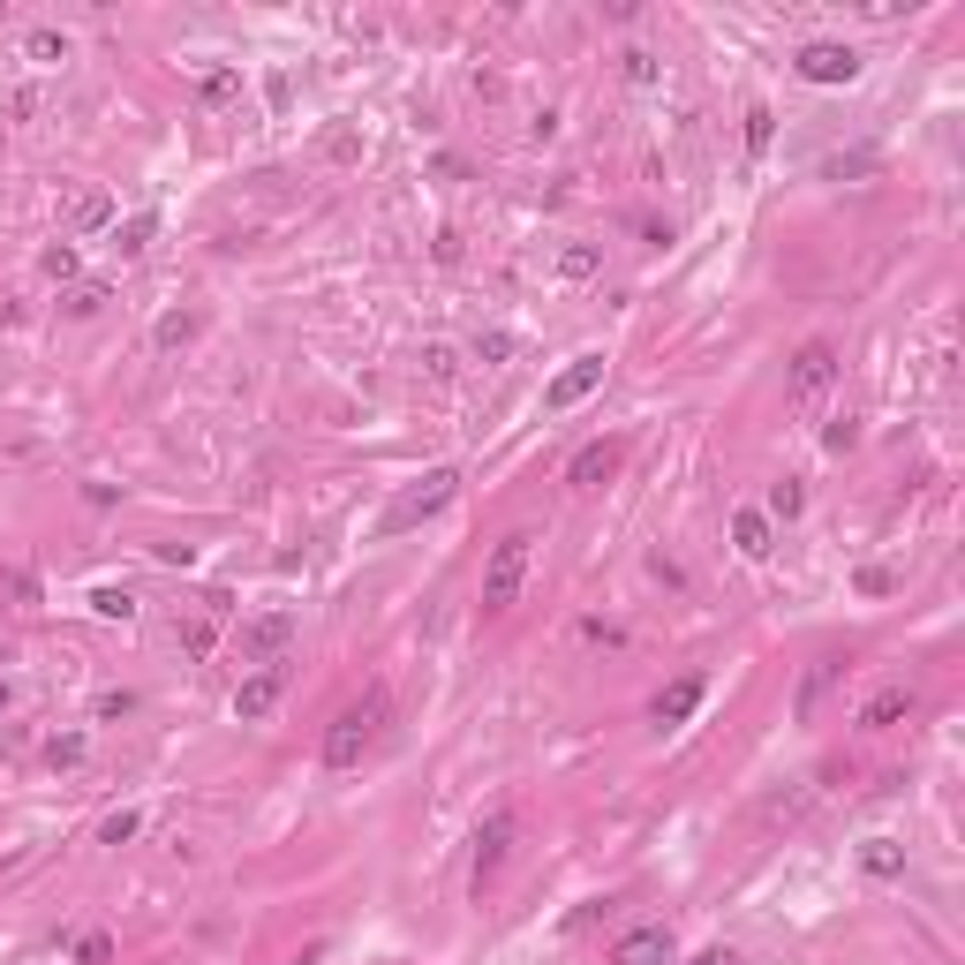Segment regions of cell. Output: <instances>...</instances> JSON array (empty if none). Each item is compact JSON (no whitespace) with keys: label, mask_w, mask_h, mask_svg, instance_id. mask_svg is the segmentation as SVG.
Wrapping results in <instances>:
<instances>
[{"label":"cell","mask_w":965,"mask_h":965,"mask_svg":"<svg viewBox=\"0 0 965 965\" xmlns=\"http://www.w3.org/2000/svg\"><path fill=\"white\" fill-rule=\"evenodd\" d=\"M385 716H392V694H385V686H370L363 702H347V710L333 716V732H325V769H355V762L378 747Z\"/></svg>","instance_id":"6da1fadb"},{"label":"cell","mask_w":965,"mask_h":965,"mask_svg":"<svg viewBox=\"0 0 965 965\" xmlns=\"http://www.w3.org/2000/svg\"><path fill=\"white\" fill-rule=\"evenodd\" d=\"M453 491H461V468H430V475H422L408 499L385 505L378 536H400V528H416V521H430V513H445V505H453Z\"/></svg>","instance_id":"7a4b0ae2"},{"label":"cell","mask_w":965,"mask_h":965,"mask_svg":"<svg viewBox=\"0 0 965 965\" xmlns=\"http://www.w3.org/2000/svg\"><path fill=\"white\" fill-rule=\"evenodd\" d=\"M528 550H536V536H528V528H513V536H505V544L491 550V566H483V611H505V604L521 596Z\"/></svg>","instance_id":"3957f363"},{"label":"cell","mask_w":965,"mask_h":965,"mask_svg":"<svg viewBox=\"0 0 965 965\" xmlns=\"http://www.w3.org/2000/svg\"><path fill=\"white\" fill-rule=\"evenodd\" d=\"M793 69L807 76V84H852V76H860V53H852L845 39H807L793 53Z\"/></svg>","instance_id":"277c9868"},{"label":"cell","mask_w":965,"mask_h":965,"mask_svg":"<svg viewBox=\"0 0 965 965\" xmlns=\"http://www.w3.org/2000/svg\"><path fill=\"white\" fill-rule=\"evenodd\" d=\"M830 385H838V347H830V339H807L793 355V408H815Z\"/></svg>","instance_id":"5b68a950"},{"label":"cell","mask_w":965,"mask_h":965,"mask_svg":"<svg viewBox=\"0 0 965 965\" xmlns=\"http://www.w3.org/2000/svg\"><path fill=\"white\" fill-rule=\"evenodd\" d=\"M294 641V611H264V619H250V627L234 633V649H242V664H280Z\"/></svg>","instance_id":"8992f818"},{"label":"cell","mask_w":965,"mask_h":965,"mask_svg":"<svg viewBox=\"0 0 965 965\" xmlns=\"http://www.w3.org/2000/svg\"><path fill=\"white\" fill-rule=\"evenodd\" d=\"M596 385H604V355H574V363H566V370L550 378L544 408H550V416H566V408H581V400L596 392Z\"/></svg>","instance_id":"52a82bcc"},{"label":"cell","mask_w":965,"mask_h":965,"mask_svg":"<svg viewBox=\"0 0 965 965\" xmlns=\"http://www.w3.org/2000/svg\"><path fill=\"white\" fill-rule=\"evenodd\" d=\"M505 845H513V815H491L483 830H475V868H468V890L483 898L491 882H499V868H505Z\"/></svg>","instance_id":"ba28073f"},{"label":"cell","mask_w":965,"mask_h":965,"mask_svg":"<svg viewBox=\"0 0 965 965\" xmlns=\"http://www.w3.org/2000/svg\"><path fill=\"white\" fill-rule=\"evenodd\" d=\"M280 686H287V664H256L242 686H234V716L242 724H256V716H272V702H280Z\"/></svg>","instance_id":"9c48e42d"},{"label":"cell","mask_w":965,"mask_h":965,"mask_svg":"<svg viewBox=\"0 0 965 965\" xmlns=\"http://www.w3.org/2000/svg\"><path fill=\"white\" fill-rule=\"evenodd\" d=\"M611 475H619V438H596V445H581V453L566 461V483H574V491H604Z\"/></svg>","instance_id":"30bf717a"},{"label":"cell","mask_w":965,"mask_h":965,"mask_svg":"<svg viewBox=\"0 0 965 965\" xmlns=\"http://www.w3.org/2000/svg\"><path fill=\"white\" fill-rule=\"evenodd\" d=\"M611 965H672V927H627L611 943Z\"/></svg>","instance_id":"8fae6325"},{"label":"cell","mask_w":965,"mask_h":965,"mask_svg":"<svg viewBox=\"0 0 965 965\" xmlns=\"http://www.w3.org/2000/svg\"><path fill=\"white\" fill-rule=\"evenodd\" d=\"M702 694H710V686H702V679L686 672V679H672V686H664V694H657V710H649V716H657V724H664V732H672V724H686V716L702 710Z\"/></svg>","instance_id":"7c38bea8"},{"label":"cell","mask_w":965,"mask_h":965,"mask_svg":"<svg viewBox=\"0 0 965 965\" xmlns=\"http://www.w3.org/2000/svg\"><path fill=\"white\" fill-rule=\"evenodd\" d=\"M913 716V686H882L875 702L860 710V732H890V724H905Z\"/></svg>","instance_id":"4fadbf2b"},{"label":"cell","mask_w":965,"mask_h":965,"mask_svg":"<svg viewBox=\"0 0 965 965\" xmlns=\"http://www.w3.org/2000/svg\"><path fill=\"white\" fill-rule=\"evenodd\" d=\"M838 679H845V657H815V664H807V679H799V716H815V702H822Z\"/></svg>","instance_id":"5bb4252c"},{"label":"cell","mask_w":965,"mask_h":965,"mask_svg":"<svg viewBox=\"0 0 965 965\" xmlns=\"http://www.w3.org/2000/svg\"><path fill=\"white\" fill-rule=\"evenodd\" d=\"M219 611H227V596H204V619L181 627V657H211V641H219Z\"/></svg>","instance_id":"9a60e30c"},{"label":"cell","mask_w":965,"mask_h":965,"mask_svg":"<svg viewBox=\"0 0 965 965\" xmlns=\"http://www.w3.org/2000/svg\"><path fill=\"white\" fill-rule=\"evenodd\" d=\"M860 868H868L875 882L905 875V845H898V838H868V845H860Z\"/></svg>","instance_id":"2e32d148"},{"label":"cell","mask_w":965,"mask_h":965,"mask_svg":"<svg viewBox=\"0 0 965 965\" xmlns=\"http://www.w3.org/2000/svg\"><path fill=\"white\" fill-rule=\"evenodd\" d=\"M596 272H604V250H596V242H566V250H558V280H596Z\"/></svg>","instance_id":"e0dca14e"},{"label":"cell","mask_w":965,"mask_h":965,"mask_svg":"<svg viewBox=\"0 0 965 965\" xmlns=\"http://www.w3.org/2000/svg\"><path fill=\"white\" fill-rule=\"evenodd\" d=\"M732 544L747 550V558H769V550H777L769 544V513H740V521H732Z\"/></svg>","instance_id":"ac0fdd59"},{"label":"cell","mask_w":965,"mask_h":965,"mask_svg":"<svg viewBox=\"0 0 965 965\" xmlns=\"http://www.w3.org/2000/svg\"><path fill=\"white\" fill-rule=\"evenodd\" d=\"M91 611H98V619H136V588H122V581L91 588Z\"/></svg>","instance_id":"d6986e66"},{"label":"cell","mask_w":965,"mask_h":965,"mask_svg":"<svg viewBox=\"0 0 965 965\" xmlns=\"http://www.w3.org/2000/svg\"><path fill=\"white\" fill-rule=\"evenodd\" d=\"M69 219H76V227H106V219H114V197H106V189H84Z\"/></svg>","instance_id":"ffe728a7"},{"label":"cell","mask_w":965,"mask_h":965,"mask_svg":"<svg viewBox=\"0 0 965 965\" xmlns=\"http://www.w3.org/2000/svg\"><path fill=\"white\" fill-rule=\"evenodd\" d=\"M189 339H197V317H189V310H174V317H159V347H189Z\"/></svg>","instance_id":"44dd1931"},{"label":"cell","mask_w":965,"mask_h":965,"mask_svg":"<svg viewBox=\"0 0 965 965\" xmlns=\"http://www.w3.org/2000/svg\"><path fill=\"white\" fill-rule=\"evenodd\" d=\"M204 106H227V98H234V91H242V76H234V69H204Z\"/></svg>","instance_id":"7402d4cb"},{"label":"cell","mask_w":965,"mask_h":965,"mask_svg":"<svg viewBox=\"0 0 965 965\" xmlns=\"http://www.w3.org/2000/svg\"><path fill=\"white\" fill-rule=\"evenodd\" d=\"M799 505H807V491H799L793 475H785V483H769V513H777V521H793Z\"/></svg>","instance_id":"603a6c76"},{"label":"cell","mask_w":965,"mask_h":965,"mask_svg":"<svg viewBox=\"0 0 965 965\" xmlns=\"http://www.w3.org/2000/svg\"><path fill=\"white\" fill-rule=\"evenodd\" d=\"M23 53H31V61H69V39H61V31H31Z\"/></svg>","instance_id":"cb8c5ba5"},{"label":"cell","mask_w":965,"mask_h":965,"mask_svg":"<svg viewBox=\"0 0 965 965\" xmlns=\"http://www.w3.org/2000/svg\"><path fill=\"white\" fill-rule=\"evenodd\" d=\"M769 136H777V114H769V106H755V114H747V151H769Z\"/></svg>","instance_id":"d4e9b609"},{"label":"cell","mask_w":965,"mask_h":965,"mask_svg":"<svg viewBox=\"0 0 965 965\" xmlns=\"http://www.w3.org/2000/svg\"><path fill=\"white\" fill-rule=\"evenodd\" d=\"M513 347H521L513 333H483L475 339V363H513Z\"/></svg>","instance_id":"484cf974"},{"label":"cell","mask_w":965,"mask_h":965,"mask_svg":"<svg viewBox=\"0 0 965 965\" xmlns=\"http://www.w3.org/2000/svg\"><path fill=\"white\" fill-rule=\"evenodd\" d=\"M136 830H144V822H136V807H122V815H106V822H98V838H106V845H128Z\"/></svg>","instance_id":"4316f807"},{"label":"cell","mask_w":965,"mask_h":965,"mask_svg":"<svg viewBox=\"0 0 965 965\" xmlns=\"http://www.w3.org/2000/svg\"><path fill=\"white\" fill-rule=\"evenodd\" d=\"M422 363H430V378H438V385L461 378V355H453V347H422Z\"/></svg>","instance_id":"83f0119b"},{"label":"cell","mask_w":965,"mask_h":965,"mask_svg":"<svg viewBox=\"0 0 965 965\" xmlns=\"http://www.w3.org/2000/svg\"><path fill=\"white\" fill-rule=\"evenodd\" d=\"M39 264H45V280H76V250H69V242H53Z\"/></svg>","instance_id":"f1b7e54d"},{"label":"cell","mask_w":965,"mask_h":965,"mask_svg":"<svg viewBox=\"0 0 965 965\" xmlns=\"http://www.w3.org/2000/svg\"><path fill=\"white\" fill-rule=\"evenodd\" d=\"M151 227H159L151 211H144V219H128L122 234H114V242H122V256H136V250H144V242H151Z\"/></svg>","instance_id":"f546056e"},{"label":"cell","mask_w":965,"mask_h":965,"mask_svg":"<svg viewBox=\"0 0 965 965\" xmlns=\"http://www.w3.org/2000/svg\"><path fill=\"white\" fill-rule=\"evenodd\" d=\"M69 310H76V317H91V310H106V280H84V287L69 294Z\"/></svg>","instance_id":"4dcf8cb0"},{"label":"cell","mask_w":965,"mask_h":965,"mask_svg":"<svg viewBox=\"0 0 965 965\" xmlns=\"http://www.w3.org/2000/svg\"><path fill=\"white\" fill-rule=\"evenodd\" d=\"M890 588H898L890 566H860V596H890Z\"/></svg>","instance_id":"1f68e13d"},{"label":"cell","mask_w":965,"mask_h":965,"mask_svg":"<svg viewBox=\"0 0 965 965\" xmlns=\"http://www.w3.org/2000/svg\"><path fill=\"white\" fill-rule=\"evenodd\" d=\"M627 84H657V61H649L641 45H633V53H627Z\"/></svg>","instance_id":"d6a6232c"},{"label":"cell","mask_w":965,"mask_h":965,"mask_svg":"<svg viewBox=\"0 0 965 965\" xmlns=\"http://www.w3.org/2000/svg\"><path fill=\"white\" fill-rule=\"evenodd\" d=\"M45 762H53V769H61V762H84V740H76V732H69V740H53V747H45Z\"/></svg>","instance_id":"836d02e7"},{"label":"cell","mask_w":965,"mask_h":965,"mask_svg":"<svg viewBox=\"0 0 965 965\" xmlns=\"http://www.w3.org/2000/svg\"><path fill=\"white\" fill-rule=\"evenodd\" d=\"M76 958H84V965H106V958H114V935H84V951H76Z\"/></svg>","instance_id":"e575fe53"},{"label":"cell","mask_w":965,"mask_h":965,"mask_svg":"<svg viewBox=\"0 0 965 965\" xmlns=\"http://www.w3.org/2000/svg\"><path fill=\"white\" fill-rule=\"evenodd\" d=\"M136 710V694H128V686H114V694H98V716H128Z\"/></svg>","instance_id":"d590c367"},{"label":"cell","mask_w":965,"mask_h":965,"mask_svg":"<svg viewBox=\"0 0 965 965\" xmlns=\"http://www.w3.org/2000/svg\"><path fill=\"white\" fill-rule=\"evenodd\" d=\"M686 965H740L732 951H702V958H686Z\"/></svg>","instance_id":"8d00e7d4"},{"label":"cell","mask_w":965,"mask_h":965,"mask_svg":"<svg viewBox=\"0 0 965 965\" xmlns=\"http://www.w3.org/2000/svg\"><path fill=\"white\" fill-rule=\"evenodd\" d=\"M8 710H15V694H8V679H0V716H8Z\"/></svg>","instance_id":"74e56055"}]
</instances>
